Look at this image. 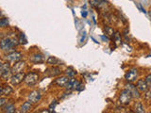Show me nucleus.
Here are the masks:
<instances>
[{"label": "nucleus", "instance_id": "nucleus-1", "mask_svg": "<svg viewBox=\"0 0 151 113\" xmlns=\"http://www.w3.org/2000/svg\"><path fill=\"white\" fill-rule=\"evenodd\" d=\"M18 44V40H15L14 38H3L0 40V49L2 51H11L16 47Z\"/></svg>", "mask_w": 151, "mask_h": 113}, {"label": "nucleus", "instance_id": "nucleus-2", "mask_svg": "<svg viewBox=\"0 0 151 113\" xmlns=\"http://www.w3.org/2000/svg\"><path fill=\"white\" fill-rule=\"evenodd\" d=\"M131 99H132V94L127 89H123L119 94V102L123 106L129 105L131 101Z\"/></svg>", "mask_w": 151, "mask_h": 113}, {"label": "nucleus", "instance_id": "nucleus-3", "mask_svg": "<svg viewBox=\"0 0 151 113\" xmlns=\"http://www.w3.org/2000/svg\"><path fill=\"white\" fill-rule=\"evenodd\" d=\"M12 67L9 62H5L0 68V77L3 80H8L12 77Z\"/></svg>", "mask_w": 151, "mask_h": 113}, {"label": "nucleus", "instance_id": "nucleus-4", "mask_svg": "<svg viewBox=\"0 0 151 113\" xmlns=\"http://www.w3.org/2000/svg\"><path fill=\"white\" fill-rule=\"evenodd\" d=\"M38 80H39V74L37 73L32 72L26 74L24 81H25V83L27 86H33V85H35L38 82Z\"/></svg>", "mask_w": 151, "mask_h": 113}, {"label": "nucleus", "instance_id": "nucleus-5", "mask_svg": "<svg viewBox=\"0 0 151 113\" xmlns=\"http://www.w3.org/2000/svg\"><path fill=\"white\" fill-rule=\"evenodd\" d=\"M26 74L24 72H20V73H16V74H13L12 77H11V83L13 86H17L20 83H22L25 79Z\"/></svg>", "mask_w": 151, "mask_h": 113}, {"label": "nucleus", "instance_id": "nucleus-6", "mask_svg": "<svg viewBox=\"0 0 151 113\" xmlns=\"http://www.w3.org/2000/svg\"><path fill=\"white\" fill-rule=\"evenodd\" d=\"M137 77H138V70L136 68H132V69L129 70L125 74L126 80L129 83H132L133 81H135Z\"/></svg>", "mask_w": 151, "mask_h": 113}, {"label": "nucleus", "instance_id": "nucleus-7", "mask_svg": "<svg viewBox=\"0 0 151 113\" xmlns=\"http://www.w3.org/2000/svg\"><path fill=\"white\" fill-rule=\"evenodd\" d=\"M22 56H23V55H22L21 52L13 51V52H12V53H9V54L7 55L6 59H7V60L9 61V62H14V63H15L16 61L21 60Z\"/></svg>", "mask_w": 151, "mask_h": 113}, {"label": "nucleus", "instance_id": "nucleus-8", "mask_svg": "<svg viewBox=\"0 0 151 113\" xmlns=\"http://www.w3.org/2000/svg\"><path fill=\"white\" fill-rule=\"evenodd\" d=\"M90 3L97 9H106L109 7V3L105 0H90Z\"/></svg>", "mask_w": 151, "mask_h": 113}, {"label": "nucleus", "instance_id": "nucleus-9", "mask_svg": "<svg viewBox=\"0 0 151 113\" xmlns=\"http://www.w3.org/2000/svg\"><path fill=\"white\" fill-rule=\"evenodd\" d=\"M27 98H28V101H29L31 104H36L41 100L42 94L39 91H33L28 94Z\"/></svg>", "mask_w": 151, "mask_h": 113}, {"label": "nucleus", "instance_id": "nucleus-10", "mask_svg": "<svg viewBox=\"0 0 151 113\" xmlns=\"http://www.w3.org/2000/svg\"><path fill=\"white\" fill-rule=\"evenodd\" d=\"M25 67H26V62H25V61H22V60L16 61L15 64H14L12 67V74H16V73L23 72V70H24V68H25Z\"/></svg>", "mask_w": 151, "mask_h": 113}, {"label": "nucleus", "instance_id": "nucleus-11", "mask_svg": "<svg viewBox=\"0 0 151 113\" xmlns=\"http://www.w3.org/2000/svg\"><path fill=\"white\" fill-rule=\"evenodd\" d=\"M126 87L131 92L132 97H135V98H139L140 97V91H139L138 89H137L136 86H134L133 84H131V83L129 82V84L126 85Z\"/></svg>", "mask_w": 151, "mask_h": 113}, {"label": "nucleus", "instance_id": "nucleus-12", "mask_svg": "<svg viewBox=\"0 0 151 113\" xmlns=\"http://www.w3.org/2000/svg\"><path fill=\"white\" fill-rule=\"evenodd\" d=\"M29 60L31 61V62L37 64V63H42L45 61V59H44V56H42V54L35 53V54L30 56Z\"/></svg>", "mask_w": 151, "mask_h": 113}, {"label": "nucleus", "instance_id": "nucleus-13", "mask_svg": "<svg viewBox=\"0 0 151 113\" xmlns=\"http://www.w3.org/2000/svg\"><path fill=\"white\" fill-rule=\"evenodd\" d=\"M136 87L141 92H145L148 89V85L145 82V80H144V79H139L138 81H137Z\"/></svg>", "mask_w": 151, "mask_h": 113}, {"label": "nucleus", "instance_id": "nucleus-14", "mask_svg": "<svg viewBox=\"0 0 151 113\" xmlns=\"http://www.w3.org/2000/svg\"><path fill=\"white\" fill-rule=\"evenodd\" d=\"M79 82L78 81L77 79H75L74 77H70V79L67 81L65 85V88L67 89H76L78 88Z\"/></svg>", "mask_w": 151, "mask_h": 113}, {"label": "nucleus", "instance_id": "nucleus-15", "mask_svg": "<svg viewBox=\"0 0 151 113\" xmlns=\"http://www.w3.org/2000/svg\"><path fill=\"white\" fill-rule=\"evenodd\" d=\"M45 73L48 77H57V75H59L60 74V69L59 67H55V66H53V67L47 69Z\"/></svg>", "mask_w": 151, "mask_h": 113}, {"label": "nucleus", "instance_id": "nucleus-16", "mask_svg": "<svg viewBox=\"0 0 151 113\" xmlns=\"http://www.w3.org/2000/svg\"><path fill=\"white\" fill-rule=\"evenodd\" d=\"M2 110L4 112H8V113H13L16 111L15 106L13 105L12 103H6L5 105L2 107Z\"/></svg>", "mask_w": 151, "mask_h": 113}, {"label": "nucleus", "instance_id": "nucleus-17", "mask_svg": "<svg viewBox=\"0 0 151 113\" xmlns=\"http://www.w3.org/2000/svg\"><path fill=\"white\" fill-rule=\"evenodd\" d=\"M13 89L12 87L9 86H0V96L5 95V96H8L11 93H12Z\"/></svg>", "mask_w": 151, "mask_h": 113}, {"label": "nucleus", "instance_id": "nucleus-18", "mask_svg": "<svg viewBox=\"0 0 151 113\" xmlns=\"http://www.w3.org/2000/svg\"><path fill=\"white\" fill-rule=\"evenodd\" d=\"M68 80H69V77L66 75V77H58L57 79H55L54 83L57 84L60 87H65V85H66V83H67Z\"/></svg>", "mask_w": 151, "mask_h": 113}, {"label": "nucleus", "instance_id": "nucleus-19", "mask_svg": "<svg viewBox=\"0 0 151 113\" xmlns=\"http://www.w3.org/2000/svg\"><path fill=\"white\" fill-rule=\"evenodd\" d=\"M46 63L50 65H60L61 63V61L57 59L56 56H49L46 60Z\"/></svg>", "mask_w": 151, "mask_h": 113}, {"label": "nucleus", "instance_id": "nucleus-20", "mask_svg": "<svg viewBox=\"0 0 151 113\" xmlns=\"http://www.w3.org/2000/svg\"><path fill=\"white\" fill-rule=\"evenodd\" d=\"M31 103L29 101H27V102H25L22 105L21 107V112H27V111H29L31 109Z\"/></svg>", "mask_w": 151, "mask_h": 113}, {"label": "nucleus", "instance_id": "nucleus-21", "mask_svg": "<svg viewBox=\"0 0 151 113\" xmlns=\"http://www.w3.org/2000/svg\"><path fill=\"white\" fill-rule=\"evenodd\" d=\"M18 42L20 44H27V38H26V36H25L24 33H19V35H18Z\"/></svg>", "mask_w": 151, "mask_h": 113}, {"label": "nucleus", "instance_id": "nucleus-22", "mask_svg": "<svg viewBox=\"0 0 151 113\" xmlns=\"http://www.w3.org/2000/svg\"><path fill=\"white\" fill-rule=\"evenodd\" d=\"M134 108H135V112H138V113H144L145 112L144 107H143V105H142V103H140V102H137L135 104Z\"/></svg>", "mask_w": 151, "mask_h": 113}, {"label": "nucleus", "instance_id": "nucleus-23", "mask_svg": "<svg viewBox=\"0 0 151 113\" xmlns=\"http://www.w3.org/2000/svg\"><path fill=\"white\" fill-rule=\"evenodd\" d=\"M76 74H77V72L72 67H68V69L66 70V75L68 77H74Z\"/></svg>", "mask_w": 151, "mask_h": 113}, {"label": "nucleus", "instance_id": "nucleus-24", "mask_svg": "<svg viewBox=\"0 0 151 113\" xmlns=\"http://www.w3.org/2000/svg\"><path fill=\"white\" fill-rule=\"evenodd\" d=\"M9 19L6 17L0 18V27H6L9 26Z\"/></svg>", "mask_w": 151, "mask_h": 113}, {"label": "nucleus", "instance_id": "nucleus-25", "mask_svg": "<svg viewBox=\"0 0 151 113\" xmlns=\"http://www.w3.org/2000/svg\"><path fill=\"white\" fill-rule=\"evenodd\" d=\"M105 30H106V34H108L110 37H111V38L114 37L115 32H114V30H113L112 27H111V26H106L105 27Z\"/></svg>", "mask_w": 151, "mask_h": 113}, {"label": "nucleus", "instance_id": "nucleus-26", "mask_svg": "<svg viewBox=\"0 0 151 113\" xmlns=\"http://www.w3.org/2000/svg\"><path fill=\"white\" fill-rule=\"evenodd\" d=\"M57 104H58V102H57L56 100H54L53 103H51V104H50V106H49V112L52 111L53 109H55V107H56V106H57Z\"/></svg>", "mask_w": 151, "mask_h": 113}, {"label": "nucleus", "instance_id": "nucleus-27", "mask_svg": "<svg viewBox=\"0 0 151 113\" xmlns=\"http://www.w3.org/2000/svg\"><path fill=\"white\" fill-rule=\"evenodd\" d=\"M113 39H114V40L116 41V42H117V44H119V42L121 41V38H120V35H119V33H118V32H116V33H115V35H114V37H113Z\"/></svg>", "mask_w": 151, "mask_h": 113}, {"label": "nucleus", "instance_id": "nucleus-28", "mask_svg": "<svg viewBox=\"0 0 151 113\" xmlns=\"http://www.w3.org/2000/svg\"><path fill=\"white\" fill-rule=\"evenodd\" d=\"M6 103H7V99L0 96V107H2Z\"/></svg>", "mask_w": 151, "mask_h": 113}, {"label": "nucleus", "instance_id": "nucleus-29", "mask_svg": "<svg viewBox=\"0 0 151 113\" xmlns=\"http://www.w3.org/2000/svg\"><path fill=\"white\" fill-rule=\"evenodd\" d=\"M145 82L147 83L148 86H150V85H151V74H148L147 77H145Z\"/></svg>", "mask_w": 151, "mask_h": 113}, {"label": "nucleus", "instance_id": "nucleus-30", "mask_svg": "<svg viewBox=\"0 0 151 113\" xmlns=\"http://www.w3.org/2000/svg\"><path fill=\"white\" fill-rule=\"evenodd\" d=\"M77 91H78V92H80V91H82V89H84V85L82 84V83H80L79 82V84H78V88L76 89Z\"/></svg>", "mask_w": 151, "mask_h": 113}, {"label": "nucleus", "instance_id": "nucleus-31", "mask_svg": "<svg viewBox=\"0 0 151 113\" xmlns=\"http://www.w3.org/2000/svg\"><path fill=\"white\" fill-rule=\"evenodd\" d=\"M145 98H146V99H149V98L151 97V92H149L148 89H147V91L145 92Z\"/></svg>", "mask_w": 151, "mask_h": 113}, {"label": "nucleus", "instance_id": "nucleus-32", "mask_svg": "<svg viewBox=\"0 0 151 113\" xmlns=\"http://www.w3.org/2000/svg\"><path fill=\"white\" fill-rule=\"evenodd\" d=\"M137 7H138V9H140V11H141L142 12H144V13H146V11H145V9H144L143 7H142V6H141V5H140V4H138V5H137Z\"/></svg>", "mask_w": 151, "mask_h": 113}, {"label": "nucleus", "instance_id": "nucleus-33", "mask_svg": "<svg viewBox=\"0 0 151 113\" xmlns=\"http://www.w3.org/2000/svg\"><path fill=\"white\" fill-rule=\"evenodd\" d=\"M82 16H83V17H86V16H87V11H82Z\"/></svg>", "mask_w": 151, "mask_h": 113}, {"label": "nucleus", "instance_id": "nucleus-34", "mask_svg": "<svg viewBox=\"0 0 151 113\" xmlns=\"http://www.w3.org/2000/svg\"><path fill=\"white\" fill-rule=\"evenodd\" d=\"M3 63H4V62H3V60H2L1 59H0V68H1V66L3 65Z\"/></svg>", "mask_w": 151, "mask_h": 113}, {"label": "nucleus", "instance_id": "nucleus-35", "mask_svg": "<svg viewBox=\"0 0 151 113\" xmlns=\"http://www.w3.org/2000/svg\"><path fill=\"white\" fill-rule=\"evenodd\" d=\"M1 16H2V14H1V12H0V18H1Z\"/></svg>", "mask_w": 151, "mask_h": 113}]
</instances>
